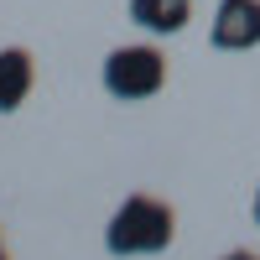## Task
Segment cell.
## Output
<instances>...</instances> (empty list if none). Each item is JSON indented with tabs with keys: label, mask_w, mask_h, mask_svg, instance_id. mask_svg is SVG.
Masks as SVG:
<instances>
[{
	"label": "cell",
	"mask_w": 260,
	"mask_h": 260,
	"mask_svg": "<svg viewBox=\"0 0 260 260\" xmlns=\"http://www.w3.org/2000/svg\"><path fill=\"white\" fill-rule=\"evenodd\" d=\"M130 21L151 37H177L192 21V0H130Z\"/></svg>",
	"instance_id": "cell-5"
},
{
	"label": "cell",
	"mask_w": 260,
	"mask_h": 260,
	"mask_svg": "<svg viewBox=\"0 0 260 260\" xmlns=\"http://www.w3.org/2000/svg\"><path fill=\"white\" fill-rule=\"evenodd\" d=\"M172 240H177V208L167 198H151V192H130L104 224V250L115 260L161 255Z\"/></svg>",
	"instance_id": "cell-1"
},
{
	"label": "cell",
	"mask_w": 260,
	"mask_h": 260,
	"mask_svg": "<svg viewBox=\"0 0 260 260\" xmlns=\"http://www.w3.org/2000/svg\"><path fill=\"white\" fill-rule=\"evenodd\" d=\"M0 260H11V250H6V234H0Z\"/></svg>",
	"instance_id": "cell-8"
},
{
	"label": "cell",
	"mask_w": 260,
	"mask_h": 260,
	"mask_svg": "<svg viewBox=\"0 0 260 260\" xmlns=\"http://www.w3.org/2000/svg\"><path fill=\"white\" fill-rule=\"evenodd\" d=\"M104 94L120 104H146L167 89V52L151 42H125L104 57Z\"/></svg>",
	"instance_id": "cell-2"
},
{
	"label": "cell",
	"mask_w": 260,
	"mask_h": 260,
	"mask_svg": "<svg viewBox=\"0 0 260 260\" xmlns=\"http://www.w3.org/2000/svg\"><path fill=\"white\" fill-rule=\"evenodd\" d=\"M37 83V62L26 47H0V115H16L31 99Z\"/></svg>",
	"instance_id": "cell-4"
},
{
	"label": "cell",
	"mask_w": 260,
	"mask_h": 260,
	"mask_svg": "<svg viewBox=\"0 0 260 260\" xmlns=\"http://www.w3.org/2000/svg\"><path fill=\"white\" fill-rule=\"evenodd\" d=\"M250 213H255V224H260V187H255V198H250Z\"/></svg>",
	"instance_id": "cell-7"
},
{
	"label": "cell",
	"mask_w": 260,
	"mask_h": 260,
	"mask_svg": "<svg viewBox=\"0 0 260 260\" xmlns=\"http://www.w3.org/2000/svg\"><path fill=\"white\" fill-rule=\"evenodd\" d=\"M219 260H260V255H250V250H229V255H219Z\"/></svg>",
	"instance_id": "cell-6"
},
{
	"label": "cell",
	"mask_w": 260,
	"mask_h": 260,
	"mask_svg": "<svg viewBox=\"0 0 260 260\" xmlns=\"http://www.w3.org/2000/svg\"><path fill=\"white\" fill-rule=\"evenodd\" d=\"M208 42L219 52L260 47V0H219V11L208 21Z\"/></svg>",
	"instance_id": "cell-3"
}]
</instances>
